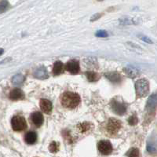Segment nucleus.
<instances>
[{
	"label": "nucleus",
	"mask_w": 157,
	"mask_h": 157,
	"mask_svg": "<svg viewBox=\"0 0 157 157\" xmlns=\"http://www.w3.org/2000/svg\"><path fill=\"white\" fill-rule=\"evenodd\" d=\"M80 103V97L73 92H65L61 97V105L67 109H75Z\"/></svg>",
	"instance_id": "obj_1"
},
{
	"label": "nucleus",
	"mask_w": 157,
	"mask_h": 157,
	"mask_svg": "<svg viewBox=\"0 0 157 157\" xmlns=\"http://www.w3.org/2000/svg\"><path fill=\"white\" fill-rule=\"evenodd\" d=\"M135 90L136 94L138 98H143V97L148 95L149 92V82L145 78H141L137 80L135 83Z\"/></svg>",
	"instance_id": "obj_2"
},
{
	"label": "nucleus",
	"mask_w": 157,
	"mask_h": 157,
	"mask_svg": "<svg viewBox=\"0 0 157 157\" xmlns=\"http://www.w3.org/2000/svg\"><path fill=\"white\" fill-rule=\"evenodd\" d=\"M11 125H12V128L13 129V130L21 131L27 127V123L23 116H16L12 119Z\"/></svg>",
	"instance_id": "obj_3"
},
{
	"label": "nucleus",
	"mask_w": 157,
	"mask_h": 157,
	"mask_svg": "<svg viewBox=\"0 0 157 157\" xmlns=\"http://www.w3.org/2000/svg\"><path fill=\"white\" fill-rule=\"evenodd\" d=\"M121 128V123L116 119H110L109 120L107 125L108 132L111 135H114L118 133V131Z\"/></svg>",
	"instance_id": "obj_4"
},
{
	"label": "nucleus",
	"mask_w": 157,
	"mask_h": 157,
	"mask_svg": "<svg viewBox=\"0 0 157 157\" xmlns=\"http://www.w3.org/2000/svg\"><path fill=\"white\" fill-rule=\"evenodd\" d=\"M98 150L101 152L102 154L108 155L111 153L113 151V145L109 141H101L98 144Z\"/></svg>",
	"instance_id": "obj_5"
},
{
	"label": "nucleus",
	"mask_w": 157,
	"mask_h": 157,
	"mask_svg": "<svg viewBox=\"0 0 157 157\" xmlns=\"http://www.w3.org/2000/svg\"><path fill=\"white\" fill-rule=\"evenodd\" d=\"M112 109L115 113H116L117 115H120V116L125 114V113L127 112V106L123 103L118 102L117 101H113Z\"/></svg>",
	"instance_id": "obj_6"
},
{
	"label": "nucleus",
	"mask_w": 157,
	"mask_h": 157,
	"mask_svg": "<svg viewBox=\"0 0 157 157\" xmlns=\"http://www.w3.org/2000/svg\"><path fill=\"white\" fill-rule=\"evenodd\" d=\"M156 103H157V97L155 94L149 97L148 99V101L146 104V110L149 113H152L156 109Z\"/></svg>",
	"instance_id": "obj_7"
},
{
	"label": "nucleus",
	"mask_w": 157,
	"mask_h": 157,
	"mask_svg": "<svg viewBox=\"0 0 157 157\" xmlns=\"http://www.w3.org/2000/svg\"><path fill=\"white\" fill-rule=\"evenodd\" d=\"M66 69L71 74H77L79 71V64L77 61L72 60V61H68L66 65Z\"/></svg>",
	"instance_id": "obj_8"
},
{
	"label": "nucleus",
	"mask_w": 157,
	"mask_h": 157,
	"mask_svg": "<svg viewBox=\"0 0 157 157\" xmlns=\"http://www.w3.org/2000/svg\"><path fill=\"white\" fill-rule=\"evenodd\" d=\"M39 105L42 111L46 114H50L52 112V103L47 99H41L39 102Z\"/></svg>",
	"instance_id": "obj_9"
},
{
	"label": "nucleus",
	"mask_w": 157,
	"mask_h": 157,
	"mask_svg": "<svg viewBox=\"0 0 157 157\" xmlns=\"http://www.w3.org/2000/svg\"><path fill=\"white\" fill-rule=\"evenodd\" d=\"M31 120H32V123H34V125H36V127H40L43 123V116L42 113L36 112L32 114Z\"/></svg>",
	"instance_id": "obj_10"
},
{
	"label": "nucleus",
	"mask_w": 157,
	"mask_h": 157,
	"mask_svg": "<svg viewBox=\"0 0 157 157\" xmlns=\"http://www.w3.org/2000/svg\"><path fill=\"white\" fill-rule=\"evenodd\" d=\"M24 98H25V94H24L23 91L21 89H18V88L13 89L10 93V98L11 100H21V99H23Z\"/></svg>",
	"instance_id": "obj_11"
},
{
	"label": "nucleus",
	"mask_w": 157,
	"mask_h": 157,
	"mask_svg": "<svg viewBox=\"0 0 157 157\" xmlns=\"http://www.w3.org/2000/svg\"><path fill=\"white\" fill-rule=\"evenodd\" d=\"M34 76L38 78H40V79L47 78V77H48V74H47V69H46V68L42 66L39 67V68H37L34 72Z\"/></svg>",
	"instance_id": "obj_12"
},
{
	"label": "nucleus",
	"mask_w": 157,
	"mask_h": 157,
	"mask_svg": "<svg viewBox=\"0 0 157 157\" xmlns=\"http://www.w3.org/2000/svg\"><path fill=\"white\" fill-rule=\"evenodd\" d=\"M37 140V134L34 131H29L25 135V141L29 144V145H32Z\"/></svg>",
	"instance_id": "obj_13"
},
{
	"label": "nucleus",
	"mask_w": 157,
	"mask_h": 157,
	"mask_svg": "<svg viewBox=\"0 0 157 157\" xmlns=\"http://www.w3.org/2000/svg\"><path fill=\"white\" fill-rule=\"evenodd\" d=\"M63 71H64V64L61 61H56L54 63V68H53V72H54V75H60L61 73H62Z\"/></svg>",
	"instance_id": "obj_14"
},
{
	"label": "nucleus",
	"mask_w": 157,
	"mask_h": 157,
	"mask_svg": "<svg viewBox=\"0 0 157 157\" xmlns=\"http://www.w3.org/2000/svg\"><path fill=\"white\" fill-rule=\"evenodd\" d=\"M124 71H125L126 74H127L130 77H136L139 75L138 70L132 66H128L125 68H124Z\"/></svg>",
	"instance_id": "obj_15"
},
{
	"label": "nucleus",
	"mask_w": 157,
	"mask_h": 157,
	"mask_svg": "<svg viewBox=\"0 0 157 157\" xmlns=\"http://www.w3.org/2000/svg\"><path fill=\"white\" fill-rule=\"evenodd\" d=\"M86 75L90 82H96L100 78L99 75L94 71H87V72H86Z\"/></svg>",
	"instance_id": "obj_16"
},
{
	"label": "nucleus",
	"mask_w": 157,
	"mask_h": 157,
	"mask_svg": "<svg viewBox=\"0 0 157 157\" xmlns=\"http://www.w3.org/2000/svg\"><path fill=\"white\" fill-rule=\"evenodd\" d=\"M107 78H109L113 82H120L121 80L120 75L116 72H112V73L107 74Z\"/></svg>",
	"instance_id": "obj_17"
},
{
	"label": "nucleus",
	"mask_w": 157,
	"mask_h": 157,
	"mask_svg": "<svg viewBox=\"0 0 157 157\" xmlns=\"http://www.w3.org/2000/svg\"><path fill=\"white\" fill-rule=\"evenodd\" d=\"M23 81H24V77L23 75H17L13 78V83L15 84V85L21 83Z\"/></svg>",
	"instance_id": "obj_18"
},
{
	"label": "nucleus",
	"mask_w": 157,
	"mask_h": 157,
	"mask_svg": "<svg viewBox=\"0 0 157 157\" xmlns=\"http://www.w3.org/2000/svg\"><path fill=\"white\" fill-rule=\"evenodd\" d=\"M127 155V156H139V150L137 149V148H131L128 151Z\"/></svg>",
	"instance_id": "obj_19"
},
{
	"label": "nucleus",
	"mask_w": 157,
	"mask_h": 157,
	"mask_svg": "<svg viewBox=\"0 0 157 157\" xmlns=\"http://www.w3.org/2000/svg\"><path fill=\"white\" fill-rule=\"evenodd\" d=\"M8 2L6 0H3L2 2H0V13H3L8 8Z\"/></svg>",
	"instance_id": "obj_20"
},
{
	"label": "nucleus",
	"mask_w": 157,
	"mask_h": 157,
	"mask_svg": "<svg viewBox=\"0 0 157 157\" xmlns=\"http://www.w3.org/2000/svg\"><path fill=\"white\" fill-rule=\"evenodd\" d=\"M49 149L51 152H57L58 151V144L55 141H53L50 145Z\"/></svg>",
	"instance_id": "obj_21"
},
{
	"label": "nucleus",
	"mask_w": 157,
	"mask_h": 157,
	"mask_svg": "<svg viewBox=\"0 0 157 157\" xmlns=\"http://www.w3.org/2000/svg\"><path fill=\"white\" fill-rule=\"evenodd\" d=\"M78 128H79L81 132L82 133L86 132V131H87V130L90 129V124L87 123H83L78 126Z\"/></svg>",
	"instance_id": "obj_22"
},
{
	"label": "nucleus",
	"mask_w": 157,
	"mask_h": 157,
	"mask_svg": "<svg viewBox=\"0 0 157 157\" xmlns=\"http://www.w3.org/2000/svg\"><path fill=\"white\" fill-rule=\"evenodd\" d=\"M129 124L131 126H135L136 124L137 123V122H138V120H137V116H135V115H134V116H130V118H129Z\"/></svg>",
	"instance_id": "obj_23"
},
{
	"label": "nucleus",
	"mask_w": 157,
	"mask_h": 157,
	"mask_svg": "<svg viewBox=\"0 0 157 157\" xmlns=\"http://www.w3.org/2000/svg\"><path fill=\"white\" fill-rule=\"evenodd\" d=\"M96 36L97 37H100V38H105V37H108V33L106 31H104V30L98 31V32H96Z\"/></svg>",
	"instance_id": "obj_24"
},
{
	"label": "nucleus",
	"mask_w": 157,
	"mask_h": 157,
	"mask_svg": "<svg viewBox=\"0 0 157 157\" xmlns=\"http://www.w3.org/2000/svg\"><path fill=\"white\" fill-rule=\"evenodd\" d=\"M140 37H141V39H142L143 41H145L148 43H152V41H151L148 37H145V36H140Z\"/></svg>",
	"instance_id": "obj_25"
},
{
	"label": "nucleus",
	"mask_w": 157,
	"mask_h": 157,
	"mask_svg": "<svg viewBox=\"0 0 157 157\" xmlns=\"http://www.w3.org/2000/svg\"><path fill=\"white\" fill-rule=\"evenodd\" d=\"M101 16V14H96L94 15V16H93L92 17H91V21H96V20H98V18H100Z\"/></svg>",
	"instance_id": "obj_26"
},
{
	"label": "nucleus",
	"mask_w": 157,
	"mask_h": 157,
	"mask_svg": "<svg viewBox=\"0 0 157 157\" xmlns=\"http://www.w3.org/2000/svg\"><path fill=\"white\" fill-rule=\"evenodd\" d=\"M3 54V50L2 49H0V55H2Z\"/></svg>",
	"instance_id": "obj_27"
}]
</instances>
